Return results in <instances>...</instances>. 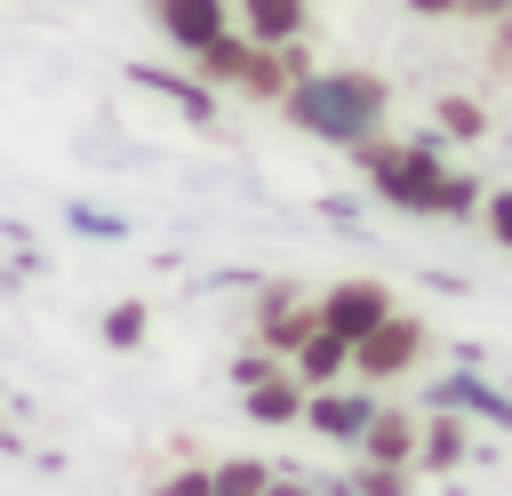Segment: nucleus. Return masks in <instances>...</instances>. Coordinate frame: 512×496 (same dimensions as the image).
Listing matches in <instances>:
<instances>
[{
    "label": "nucleus",
    "instance_id": "nucleus-18",
    "mask_svg": "<svg viewBox=\"0 0 512 496\" xmlns=\"http://www.w3.org/2000/svg\"><path fill=\"white\" fill-rule=\"evenodd\" d=\"M480 224H488V240H496V248H512V184H496V192L480 200Z\"/></svg>",
    "mask_w": 512,
    "mask_h": 496
},
{
    "label": "nucleus",
    "instance_id": "nucleus-5",
    "mask_svg": "<svg viewBox=\"0 0 512 496\" xmlns=\"http://www.w3.org/2000/svg\"><path fill=\"white\" fill-rule=\"evenodd\" d=\"M144 8H152L160 40H168L176 56H200L208 40L232 32V0H144Z\"/></svg>",
    "mask_w": 512,
    "mask_h": 496
},
{
    "label": "nucleus",
    "instance_id": "nucleus-19",
    "mask_svg": "<svg viewBox=\"0 0 512 496\" xmlns=\"http://www.w3.org/2000/svg\"><path fill=\"white\" fill-rule=\"evenodd\" d=\"M352 488H360V496H408V464H368Z\"/></svg>",
    "mask_w": 512,
    "mask_h": 496
},
{
    "label": "nucleus",
    "instance_id": "nucleus-12",
    "mask_svg": "<svg viewBox=\"0 0 512 496\" xmlns=\"http://www.w3.org/2000/svg\"><path fill=\"white\" fill-rule=\"evenodd\" d=\"M472 456V432H464V416L448 408V416H424V432H416V472H456Z\"/></svg>",
    "mask_w": 512,
    "mask_h": 496
},
{
    "label": "nucleus",
    "instance_id": "nucleus-1",
    "mask_svg": "<svg viewBox=\"0 0 512 496\" xmlns=\"http://www.w3.org/2000/svg\"><path fill=\"white\" fill-rule=\"evenodd\" d=\"M352 160H360L368 192L408 216H480V200H488V184L472 168H448L432 136H368V144H352Z\"/></svg>",
    "mask_w": 512,
    "mask_h": 496
},
{
    "label": "nucleus",
    "instance_id": "nucleus-15",
    "mask_svg": "<svg viewBox=\"0 0 512 496\" xmlns=\"http://www.w3.org/2000/svg\"><path fill=\"white\" fill-rule=\"evenodd\" d=\"M208 480H216V496H264L272 464L264 456H224V464H208Z\"/></svg>",
    "mask_w": 512,
    "mask_h": 496
},
{
    "label": "nucleus",
    "instance_id": "nucleus-10",
    "mask_svg": "<svg viewBox=\"0 0 512 496\" xmlns=\"http://www.w3.org/2000/svg\"><path fill=\"white\" fill-rule=\"evenodd\" d=\"M288 368H296V384H304V392H320V384H344V376H352V344H344L336 328H312V336L288 352Z\"/></svg>",
    "mask_w": 512,
    "mask_h": 496
},
{
    "label": "nucleus",
    "instance_id": "nucleus-21",
    "mask_svg": "<svg viewBox=\"0 0 512 496\" xmlns=\"http://www.w3.org/2000/svg\"><path fill=\"white\" fill-rule=\"evenodd\" d=\"M272 368H280V352H264V344H256V352H240V360H232V384H256V376H272Z\"/></svg>",
    "mask_w": 512,
    "mask_h": 496
},
{
    "label": "nucleus",
    "instance_id": "nucleus-16",
    "mask_svg": "<svg viewBox=\"0 0 512 496\" xmlns=\"http://www.w3.org/2000/svg\"><path fill=\"white\" fill-rule=\"evenodd\" d=\"M144 336H152V312H144L136 296H120V304L104 312V344H112V352H136Z\"/></svg>",
    "mask_w": 512,
    "mask_h": 496
},
{
    "label": "nucleus",
    "instance_id": "nucleus-14",
    "mask_svg": "<svg viewBox=\"0 0 512 496\" xmlns=\"http://www.w3.org/2000/svg\"><path fill=\"white\" fill-rule=\"evenodd\" d=\"M432 128H440L448 144H480V136H488V112H480L472 96H440V104H432Z\"/></svg>",
    "mask_w": 512,
    "mask_h": 496
},
{
    "label": "nucleus",
    "instance_id": "nucleus-9",
    "mask_svg": "<svg viewBox=\"0 0 512 496\" xmlns=\"http://www.w3.org/2000/svg\"><path fill=\"white\" fill-rule=\"evenodd\" d=\"M312 328H320V296H288V288H280V296L264 304V320H256V344L288 360V352H296Z\"/></svg>",
    "mask_w": 512,
    "mask_h": 496
},
{
    "label": "nucleus",
    "instance_id": "nucleus-8",
    "mask_svg": "<svg viewBox=\"0 0 512 496\" xmlns=\"http://www.w3.org/2000/svg\"><path fill=\"white\" fill-rule=\"evenodd\" d=\"M416 432H424V416H408V408H384L376 400V416H368V432L352 440L368 464H408L416 472Z\"/></svg>",
    "mask_w": 512,
    "mask_h": 496
},
{
    "label": "nucleus",
    "instance_id": "nucleus-24",
    "mask_svg": "<svg viewBox=\"0 0 512 496\" xmlns=\"http://www.w3.org/2000/svg\"><path fill=\"white\" fill-rule=\"evenodd\" d=\"M504 8H512V0H464V16H480V24H488V16H504Z\"/></svg>",
    "mask_w": 512,
    "mask_h": 496
},
{
    "label": "nucleus",
    "instance_id": "nucleus-17",
    "mask_svg": "<svg viewBox=\"0 0 512 496\" xmlns=\"http://www.w3.org/2000/svg\"><path fill=\"white\" fill-rule=\"evenodd\" d=\"M152 496H216V480H208V464H176L152 480Z\"/></svg>",
    "mask_w": 512,
    "mask_h": 496
},
{
    "label": "nucleus",
    "instance_id": "nucleus-23",
    "mask_svg": "<svg viewBox=\"0 0 512 496\" xmlns=\"http://www.w3.org/2000/svg\"><path fill=\"white\" fill-rule=\"evenodd\" d=\"M264 496H312V488H304V480H288V472H272V488H264Z\"/></svg>",
    "mask_w": 512,
    "mask_h": 496
},
{
    "label": "nucleus",
    "instance_id": "nucleus-4",
    "mask_svg": "<svg viewBox=\"0 0 512 496\" xmlns=\"http://www.w3.org/2000/svg\"><path fill=\"white\" fill-rule=\"evenodd\" d=\"M368 416H376V392L360 384V376H344V384H320V392H304V424L320 432V440H360L368 432Z\"/></svg>",
    "mask_w": 512,
    "mask_h": 496
},
{
    "label": "nucleus",
    "instance_id": "nucleus-13",
    "mask_svg": "<svg viewBox=\"0 0 512 496\" xmlns=\"http://www.w3.org/2000/svg\"><path fill=\"white\" fill-rule=\"evenodd\" d=\"M136 80H144V88H160V96H176V112H192L200 128L216 120V88H208V80H176V72H136Z\"/></svg>",
    "mask_w": 512,
    "mask_h": 496
},
{
    "label": "nucleus",
    "instance_id": "nucleus-22",
    "mask_svg": "<svg viewBox=\"0 0 512 496\" xmlns=\"http://www.w3.org/2000/svg\"><path fill=\"white\" fill-rule=\"evenodd\" d=\"M416 24H448V16H464V0H400Z\"/></svg>",
    "mask_w": 512,
    "mask_h": 496
},
{
    "label": "nucleus",
    "instance_id": "nucleus-3",
    "mask_svg": "<svg viewBox=\"0 0 512 496\" xmlns=\"http://www.w3.org/2000/svg\"><path fill=\"white\" fill-rule=\"evenodd\" d=\"M424 320H408V312H392V320H376L368 336H352V376L376 392V384H400V376H416L424 368Z\"/></svg>",
    "mask_w": 512,
    "mask_h": 496
},
{
    "label": "nucleus",
    "instance_id": "nucleus-2",
    "mask_svg": "<svg viewBox=\"0 0 512 496\" xmlns=\"http://www.w3.org/2000/svg\"><path fill=\"white\" fill-rule=\"evenodd\" d=\"M280 112H288V128L352 152V144L384 136V120H392V80L368 72V64H312V72L280 96Z\"/></svg>",
    "mask_w": 512,
    "mask_h": 496
},
{
    "label": "nucleus",
    "instance_id": "nucleus-11",
    "mask_svg": "<svg viewBox=\"0 0 512 496\" xmlns=\"http://www.w3.org/2000/svg\"><path fill=\"white\" fill-rule=\"evenodd\" d=\"M240 400H248V416H264V424H304V384H296V368H288V360H280L272 376L240 384Z\"/></svg>",
    "mask_w": 512,
    "mask_h": 496
},
{
    "label": "nucleus",
    "instance_id": "nucleus-6",
    "mask_svg": "<svg viewBox=\"0 0 512 496\" xmlns=\"http://www.w3.org/2000/svg\"><path fill=\"white\" fill-rule=\"evenodd\" d=\"M400 304H392V288L384 280H336V288H320V328H336L344 344L352 336H368L376 320H392Z\"/></svg>",
    "mask_w": 512,
    "mask_h": 496
},
{
    "label": "nucleus",
    "instance_id": "nucleus-20",
    "mask_svg": "<svg viewBox=\"0 0 512 496\" xmlns=\"http://www.w3.org/2000/svg\"><path fill=\"white\" fill-rule=\"evenodd\" d=\"M488 64H496V72H512V8H504V16H488Z\"/></svg>",
    "mask_w": 512,
    "mask_h": 496
},
{
    "label": "nucleus",
    "instance_id": "nucleus-7",
    "mask_svg": "<svg viewBox=\"0 0 512 496\" xmlns=\"http://www.w3.org/2000/svg\"><path fill=\"white\" fill-rule=\"evenodd\" d=\"M232 24L264 48H288V40L312 32V0H232Z\"/></svg>",
    "mask_w": 512,
    "mask_h": 496
}]
</instances>
